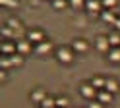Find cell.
Returning <instances> with one entry per match:
<instances>
[{"mask_svg":"<svg viewBox=\"0 0 120 108\" xmlns=\"http://www.w3.org/2000/svg\"><path fill=\"white\" fill-rule=\"evenodd\" d=\"M41 108H56V98H52V97H47L41 102Z\"/></svg>","mask_w":120,"mask_h":108,"instance_id":"17","label":"cell"},{"mask_svg":"<svg viewBox=\"0 0 120 108\" xmlns=\"http://www.w3.org/2000/svg\"><path fill=\"white\" fill-rule=\"evenodd\" d=\"M8 27H12L14 31H19V33L23 31V27H21V23H19L18 19H10V21H8Z\"/></svg>","mask_w":120,"mask_h":108,"instance_id":"20","label":"cell"},{"mask_svg":"<svg viewBox=\"0 0 120 108\" xmlns=\"http://www.w3.org/2000/svg\"><path fill=\"white\" fill-rule=\"evenodd\" d=\"M0 50H2V56H12V54H16V52H18L16 44H14L12 41H4L2 46H0Z\"/></svg>","mask_w":120,"mask_h":108,"instance_id":"7","label":"cell"},{"mask_svg":"<svg viewBox=\"0 0 120 108\" xmlns=\"http://www.w3.org/2000/svg\"><path fill=\"white\" fill-rule=\"evenodd\" d=\"M50 50H52V43H50V41H47V39H45L43 43L35 44V52H37V54H41V56H43V54H49Z\"/></svg>","mask_w":120,"mask_h":108,"instance_id":"8","label":"cell"},{"mask_svg":"<svg viewBox=\"0 0 120 108\" xmlns=\"http://www.w3.org/2000/svg\"><path fill=\"white\" fill-rule=\"evenodd\" d=\"M0 4H2V6H8V8H14L18 2H16V0H0Z\"/></svg>","mask_w":120,"mask_h":108,"instance_id":"26","label":"cell"},{"mask_svg":"<svg viewBox=\"0 0 120 108\" xmlns=\"http://www.w3.org/2000/svg\"><path fill=\"white\" fill-rule=\"evenodd\" d=\"M27 41L39 44V43L45 41V33H43L41 29H31V31H27Z\"/></svg>","mask_w":120,"mask_h":108,"instance_id":"4","label":"cell"},{"mask_svg":"<svg viewBox=\"0 0 120 108\" xmlns=\"http://www.w3.org/2000/svg\"><path fill=\"white\" fill-rule=\"evenodd\" d=\"M72 48H74V52H87L89 44H87V41H83V39H76L74 44H72Z\"/></svg>","mask_w":120,"mask_h":108,"instance_id":"11","label":"cell"},{"mask_svg":"<svg viewBox=\"0 0 120 108\" xmlns=\"http://www.w3.org/2000/svg\"><path fill=\"white\" fill-rule=\"evenodd\" d=\"M91 85L97 89V91H101V89H105V85H107V79L105 77H99V75H95L93 79H91Z\"/></svg>","mask_w":120,"mask_h":108,"instance_id":"14","label":"cell"},{"mask_svg":"<svg viewBox=\"0 0 120 108\" xmlns=\"http://www.w3.org/2000/svg\"><path fill=\"white\" fill-rule=\"evenodd\" d=\"M85 8H87L89 14H99V12H103L101 10V8H103V0H87Z\"/></svg>","mask_w":120,"mask_h":108,"instance_id":"6","label":"cell"},{"mask_svg":"<svg viewBox=\"0 0 120 108\" xmlns=\"http://www.w3.org/2000/svg\"><path fill=\"white\" fill-rule=\"evenodd\" d=\"M2 37L4 39H12V37H16V31H14L12 27H8V25H4L2 27Z\"/></svg>","mask_w":120,"mask_h":108,"instance_id":"18","label":"cell"},{"mask_svg":"<svg viewBox=\"0 0 120 108\" xmlns=\"http://www.w3.org/2000/svg\"><path fill=\"white\" fill-rule=\"evenodd\" d=\"M101 18H103V21H107V23H110V25H114L116 23V14H114V10H103L101 12Z\"/></svg>","mask_w":120,"mask_h":108,"instance_id":"10","label":"cell"},{"mask_svg":"<svg viewBox=\"0 0 120 108\" xmlns=\"http://www.w3.org/2000/svg\"><path fill=\"white\" fill-rule=\"evenodd\" d=\"M95 48L101 50V52H110V43H109V37H97L95 39Z\"/></svg>","mask_w":120,"mask_h":108,"instance_id":"3","label":"cell"},{"mask_svg":"<svg viewBox=\"0 0 120 108\" xmlns=\"http://www.w3.org/2000/svg\"><path fill=\"white\" fill-rule=\"evenodd\" d=\"M66 4H68V0H52V6H54L56 10H62V8H66Z\"/></svg>","mask_w":120,"mask_h":108,"instance_id":"24","label":"cell"},{"mask_svg":"<svg viewBox=\"0 0 120 108\" xmlns=\"http://www.w3.org/2000/svg\"><path fill=\"white\" fill-rule=\"evenodd\" d=\"M109 60L114 62V64H118V62H120V46L110 48V52H109Z\"/></svg>","mask_w":120,"mask_h":108,"instance_id":"16","label":"cell"},{"mask_svg":"<svg viewBox=\"0 0 120 108\" xmlns=\"http://www.w3.org/2000/svg\"><path fill=\"white\" fill-rule=\"evenodd\" d=\"M97 100H99V102H103L105 106H107V104H110V102H112V93H109L107 89H101L99 93H97Z\"/></svg>","mask_w":120,"mask_h":108,"instance_id":"9","label":"cell"},{"mask_svg":"<svg viewBox=\"0 0 120 108\" xmlns=\"http://www.w3.org/2000/svg\"><path fill=\"white\" fill-rule=\"evenodd\" d=\"M10 58H12V64H14V66H21V64H23V56H21V54H18V52L12 54Z\"/></svg>","mask_w":120,"mask_h":108,"instance_id":"22","label":"cell"},{"mask_svg":"<svg viewBox=\"0 0 120 108\" xmlns=\"http://www.w3.org/2000/svg\"><path fill=\"white\" fill-rule=\"evenodd\" d=\"M68 104H70V100L66 98V97H58L56 98V108H66Z\"/></svg>","mask_w":120,"mask_h":108,"instance_id":"23","label":"cell"},{"mask_svg":"<svg viewBox=\"0 0 120 108\" xmlns=\"http://www.w3.org/2000/svg\"><path fill=\"white\" fill-rule=\"evenodd\" d=\"M114 27H116V31H120V18L116 19V23H114Z\"/></svg>","mask_w":120,"mask_h":108,"instance_id":"28","label":"cell"},{"mask_svg":"<svg viewBox=\"0 0 120 108\" xmlns=\"http://www.w3.org/2000/svg\"><path fill=\"white\" fill-rule=\"evenodd\" d=\"M56 58H58L60 64H70L74 60V48H70V46H60L56 50Z\"/></svg>","mask_w":120,"mask_h":108,"instance_id":"1","label":"cell"},{"mask_svg":"<svg viewBox=\"0 0 120 108\" xmlns=\"http://www.w3.org/2000/svg\"><path fill=\"white\" fill-rule=\"evenodd\" d=\"M85 2L87 0H68V4L72 8H81V6H85Z\"/></svg>","mask_w":120,"mask_h":108,"instance_id":"25","label":"cell"},{"mask_svg":"<svg viewBox=\"0 0 120 108\" xmlns=\"http://www.w3.org/2000/svg\"><path fill=\"white\" fill-rule=\"evenodd\" d=\"M105 89H107L109 93H118V89H120V85H118V81L116 79H107V85H105Z\"/></svg>","mask_w":120,"mask_h":108,"instance_id":"15","label":"cell"},{"mask_svg":"<svg viewBox=\"0 0 120 108\" xmlns=\"http://www.w3.org/2000/svg\"><path fill=\"white\" fill-rule=\"evenodd\" d=\"M109 37V43H110V46L114 48V46H120V31H110V33L107 35Z\"/></svg>","mask_w":120,"mask_h":108,"instance_id":"12","label":"cell"},{"mask_svg":"<svg viewBox=\"0 0 120 108\" xmlns=\"http://www.w3.org/2000/svg\"><path fill=\"white\" fill-rule=\"evenodd\" d=\"M87 108H105V104L97 100V102H89V106H87Z\"/></svg>","mask_w":120,"mask_h":108,"instance_id":"27","label":"cell"},{"mask_svg":"<svg viewBox=\"0 0 120 108\" xmlns=\"http://www.w3.org/2000/svg\"><path fill=\"white\" fill-rule=\"evenodd\" d=\"M0 66H2V69L12 68V66H14V64H12V58H10V56H2V60H0Z\"/></svg>","mask_w":120,"mask_h":108,"instance_id":"19","label":"cell"},{"mask_svg":"<svg viewBox=\"0 0 120 108\" xmlns=\"http://www.w3.org/2000/svg\"><path fill=\"white\" fill-rule=\"evenodd\" d=\"M45 98H47V93H45L43 89H35V91L31 93V100H33V102H39V104H41Z\"/></svg>","mask_w":120,"mask_h":108,"instance_id":"13","label":"cell"},{"mask_svg":"<svg viewBox=\"0 0 120 108\" xmlns=\"http://www.w3.org/2000/svg\"><path fill=\"white\" fill-rule=\"evenodd\" d=\"M118 4V0H103V8L105 10H114Z\"/></svg>","mask_w":120,"mask_h":108,"instance_id":"21","label":"cell"},{"mask_svg":"<svg viewBox=\"0 0 120 108\" xmlns=\"http://www.w3.org/2000/svg\"><path fill=\"white\" fill-rule=\"evenodd\" d=\"M16 48H18V54L25 56V54L31 52V41H27V39H21V41L16 43Z\"/></svg>","mask_w":120,"mask_h":108,"instance_id":"5","label":"cell"},{"mask_svg":"<svg viewBox=\"0 0 120 108\" xmlns=\"http://www.w3.org/2000/svg\"><path fill=\"white\" fill-rule=\"evenodd\" d=\"M79 93H81V97H85L87 100H93V98H97V91L91 83H85V85H81V89H79Z\"/></svg>","mask_w":120,"mask_h":108,"instance_id":"2","label":"cell"},{"mask_svg":"<svg viewBox=\"0 0 120 108\" xmlns=\"http://www.w3.org/2000/svg\"><path fill=\"white\" fill-rule=\"evenodd\" d=\"M78 108H83V106H78Z\"/></svg>","mask_w":120,"mask_h":108,"instance_id":"29","label":"cell"}]
</instances>
